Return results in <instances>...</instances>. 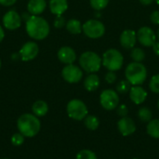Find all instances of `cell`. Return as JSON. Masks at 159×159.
<instances>
[{
  "label": "cell",
  "instance_id": "obj_1",
  "mask_svg": "<svg viewBox=\"0 0 159 159\" xmlns=\"http://www.w3.org/2000/svg\"><path fill=\"white\" fill-rule=\"evenodd\" d=\"M25 22L26 33L31 38L34 40H43L48 37L49 34V24L44 18L32 15Z\"/></svg>",
  "mask_w": 159,
  "mask_h": 159
},
{
  "label": "cell",
  "instance_id": "obj_2",
  "mask_svg": "<svg viewBox=\"0 0 159 159\" xmlns=\"http://www.w3.org/2000/svg\"><path fill=\"white\" fill-rule=\"evenodd\" d=\"M17 127L20 133L24 137L32 138L39 132L41 125L37 116L31 114H24L19 117Z\"/></svg>",
  "mask_w": 159,
  "mask_h": 159
},
{
  "label": "cell",
  "instance_id": "obj_3",
  "mask_svg": "<svg viewBox=\"0 0 159 159\" xmlns=\"http://www.w3.org/2000/svg\"><path fill=\"white\" fill-rule=\"evenodd\" d=\"M126 79L132 86H141L147 78V69L142 62H130L125 70Z\"/></svg>",
  "mask_w": 159,
  "mask_h": 159
},
{
  "label": "cell",
  "instance_id": "obj_4",
  "mask_svg": "<svg viewBox=\"0 0 159 159\" xmlns=\"http://www.w3.org/2000/svg\"><path fill=\"white\" fill-rule=\"evenodd\" d=\"M79 64L85 72L89 74H95L101 69L102 61V58L96 52L86 51L79 57Z\"/></svg>",
  "mask_w": 159,
  "mask_h": 159
},
{
  "label": "cell",
  "instance_id": "obj_5",
  "mask_svg": "<svg viewBox=\"0 0 159 159\" xmlns=\"http://www.w3.org/2000/svg\"><path fill=\"white\" fill-rule=\"evenodd\" d=\"M102 61V65L107 70L116 72L122 68L124 63V57L119 50L116 48H110L103 53Z\"/></svg>",
  "mask_w": 159,
  "mask_h": 159
},
{
  "label": "cell",
  "instance_id": "obj_6",
  "mask_svg": "<svg viewBox=\"0 0 159 159\" xmlns=\"http://www.w3.org/2000/svg\"><path fill=\"white\" fill-rule=\"evenodd\" d=\"M67 114L69 117L74 120H84L89 114V110L85 102L78 99L71 100L66 107Z\"/></svg>",
  "mask_w": 159,
  "mask_h": 159
},
{
  "label": "cell",
  "instance_id": "obj_7",
  "mask_svg": "<svg viewBox=\"0 0 159 159\" xmlns=\"http://www.w3.org/2000/svg\"><path fill=\"white\" fill-rule=\"evenodd\" d=\"M82 31L89 38L98 39L105 34V26L98 20H89L83 24Z\"/></svg>",
  "mask_w": 159,
  "mask_h": 159
},
{
  "label": "cell",
  "instance_id": "obj_8",
  "mask_svg": "<svg viewBox=\"0 0 159 159\" xmlns=\"http://www.w3.org/2000/svg\"><path fill=\"white\" fill-rule=\"evenodd\" d=\"M100 103L104 110H115L119 104V96L114 89H105L100 95Z\"/></svg>",
  "mask_w": 159,
  "mask_h": 159
},
{
  "label": "cell",
  "instance_id": "obj_9",
  "mask_svg": "<svg viewBox=\"0 0 159 159\" xmlns=\"http://www.w3.org/2000/svg\"><path fill=\"white\" fill-rule=\"evenodd\" d=\"M61 75L63 79L70 83V84H75L78 83L82 77H83V71L81 70L80 67L73 64H67L65 67H63L61 71Z\"/></svg>",
  "mask_w": 159,
  "mask_h": 159
},
{
  "label": "cell",
  "instance_id": "obj_10",
  "mask_svg": "<svg viewBox=\"0 0 159 159\" xmlns=\"http://www.w3.org/2000/svg\"><path fill=\"white\" fill-rule=\"evenodd\" d=\"M137 39L141 45L146 48L153 47V45L157 41V34L148 26L141 27L137 32Z\"/></svg>",
  "mask_w": 159,
  "mask_h": 159
},
{
  "label": "cell",
  "instance_id": "obj_11",
  "mask_svg": "<svg viewBox=\"0 0 159 159\" xmlns=\"http://www.w3.org/2000/svg\"><path fill=\"white\" fill-rule=\"evenodd\" d=\"M3 25L7 30H16L21 25V17L17 11L8 10L3 17Z\"/></svg>",
  "mask_w": 159,
  "mask_h": 159
},
{
  "label": "cell",
  "instance_id": "obj_12",
  "mask_svg": "<svg viewBox=\"0 0 159 159\" xmlns=\"http://www.w3.org/2000/svg\"><path fill=\"white\" fill-rule=\"evenodd\" d=\"M39 52V48L35 42H26L21 48L20 49V56L21 58V61H29L34 60Z\"/></svg>",
  "mask_w": 159,
  "mask_h": 159
},
{
  "label": "cell",
  "instance_id": "obj_13",
  "mask_svg": "<svg viewBox=\"0 0 159 159\" xmlns=\"http://www.w3.org/2000/svg\"><path fill=\"white\" fill-rule=\"evenodd\" d=\"M117 129L122 136H129L136 131V124L134 120L130 117L125 116L121 117L117 122Z\"/></svg>",
  "mask_w": 159,
  "mask_h": 159
},
{
  "label": "cell",
  "instance_id": "obj_14",
  "mask_svg": "<svg viewBox=\"0 0 159 159\" xmlns=\"http://www.w3.org/2000/svg\"><path fill=\"white\" fill-rule=\"evenodd\" d=\"M120 44L126 49H131L135 47L137 42V33L131 29L124 30L120 34Z\"/></svg>",
  "mask_w": 159,
  "mask_h": 159
},
{
  "label": "cell",
  "instance_id": "obj_15",
  "mask_svg": "<svg viewBox=\"0 0 159 159\" xmlns=\"http://www.w3.org/2000/svg\"><path fill=\"white\" fill-rule=\"evenodd\" d=\"M58 59L66 65L73 64L76 60V53L70 47H62L58 51Z\"/></svg>",
  "mask_w": 159,
  "mask_h": 159
},
{
  "label": "cell",
  "instance_id": "obj_16",
  "mask_svg": "<svg viewBox=\"0 0 159 159\" xmlns=\"http://www.w3.org/2000/svg\"><path fill=\"white\" fill-rule=\"evenodd\" d=\"M147 91L141 86H132L129 90V98L135 104H142L147 98Z\"/></svg>",
  "mask_w": 159,
  "mask_h": 159
},
{
  "label": "cell",
  "instance_id": "obj_17",
  "mask_svg": "<svg viewBox=\"0 0 159 159\" xmlns=\"http://www.w3.org/2000/svg\"><path fill=\"white\" fill-rule=\"evenodd\" d=\"M47 7L46 0H29L27 5L28 12L32 15L38 16L45 11Z\"/></svg>",
  "mask_w": 159,
  "mask_h": 159
},
{
  "label": "cell",
  "instance_id": "obj_18",
  "mask_svg": "<svg viewBox=\"0 0 159 159\" xmlns=\"http://www.w3.org/2000/svg\"><path fill=\"white\" fill-rule=\"evenodd\" d=\"M68 8L67 0H50L49 1V9L51 13L56 16L62 15Z\"/></svg>",
  "mask_w": 159,
  "mask_h": 159
},
{
  "label": "cell",
  "instance_id": "obj_19",
  "mask_svg": "<svg viewBox=\"0 0 159 159\" xmlns=\"http://www.w3.org/2000/svg\"><path fill=\"white\" fill-rule=\"evenodd\" d=\"M101 84L100 77L96 74L89 75L84 81V87L88 91H95L99 89Z\"/></svg>",
  "mask_w": 159,
  "mask_h": 159
},
{
  "label": "cell",
  "instance_id": "obj_20",
  "mask_svg": "<svg viewBox=\"0 0 159 159\" xmlns=\"http://www.w3.org/2000/svg\"><path fill=\"white\" fill-rule=\"evenodd\" d=\"M32 110L35 116L41 117V116H44L47 115V113L48 111V106L47 102L44 101H36L33 104Z\"/></svg>",
  "mask_w": 159,
  "mask_h": 159
},
{
  "label": "cell",
  "instance_id": "obj_21",
  "mask_svg": "<svg viewBox=\"0 0 159 159\" xmlns=\"http://www.w3.org/2000/svg\"><path fill=\"white\" fill-rule=\"evenodd\" d=\"M82 24L80 22V20H76V19H71L66 22V29L69 33L73 34H80L82 31Z\"/></svg>",
  "mask_w": 159,
  "mask_h": 159
},
{
  "label": "cell",
  "instance_id": "obj_22",
  "mask_svg": "<svg viewBox=\"0 0 159 159\" xmlns=\"http://www.w3.org/2000/svg\"><path fill=\"white\" fill-rule=\"evenodd\" d=\"M146 130L150 137L154 139H159V119H152L149 121Z\"/></svg>",
  "mask_w": 159,
  "mask_h": 159
},
{
  "label": "cell",
  "instance_id": "obj_23",
  "mask_svg": "<svg viewBox=\"0 0 159 159\" xmlns=\"http://www.w3.org/2000/svg\"><path fill=\"white\" fill-rule=\"evenodd\" d=\"M84 124L86 128L89 130H96L100 126V120L97 116L92 115H88L84 119Z\"/></svg>",
  "mask_w": 159,
  "mask_h": 159
},
{
  "label": "cell",
  "instance_id": "obj_24",
  "mask_svg": "<svg viewBox=\"0 0 159 159\" xmlns=\"http://www.w3.org/2000/svg\"><path fill=\"white\" fill-rule=\"evenodd\" d=\"M138 117L140 120L143 123H148L149 121L152 120L153 117V113L148 107H141L138 111Z\"/></svg>",
  "mask_w": 159,
  "mask_h": 159
},
{
  "label": "cell",
  "instance_id": "obj_25",
  "mask_svg": "<svg viewBox=\"0 0 159 159\" xmlns=\"http://www.w3.org/2000/svg\"><path fill=\"white\" fill-rule=\"evenodd\" d=\"M130 56H131L133 61L143 62L145 58V53H144V50L141 48H133L131 50Z\"/></svg>",
  "mask_w": 159,
  "mask_h": 159
},
{
  "label": "cell",
  "instance_id": "obj_26",
  "mask_svg": "<svg viewBox=\"0 0 159 159\" xmlns=\"http://www.w3.org/2000/svg\"><path fill=\"white\" fill-rule=\"evenodd\" d=\"M89 3L93 9L101 11L108 6L109 0H89Z\"/></svg>",
  "mask_w": 159,
  "mask_h": 159
},
{
  "label": "cell",
  "instance_id": "obj_27",
  "mask_svg": "<svg viewBox=\"0 0 159 159\" xmlns=\"http://www.w3.org/2000/svg\"><path fill=\"white\" fill-rule=\"evenodd\" d=\"M130 83L126 79V80H121L117 85H116V91L120 94H126L129 92L130 90Z\"/></svg>",
  "mask_w": 159,
  "mask_h": 159
},
{
  "label": "cell",
  "instance_id": "obj_28",
  "mask_svg": "<svg viewBox=\"0 0 159 159\" xmlns=\"http://www.w3.org/2000/svg\"><path fill=\"white\" fill-rule=\"evenodd\" d=\"M76 159H98L97 156L94 152H92L91 150H88V149H84L81 150L80 152L77 153L76 155Z\"/></svg>",
  "mask_w": 159,
  "mask_h": 159
},
{
  "label": "cell",
  "instance_id": "obj_29",
  "mask_svg": "<svg viewBox=\"0 0 159 159\" xmlns=\"http://www.w3.org/2000/svg\"><path fill=\"white\" fill-rule=\"evenodd\" d=\"M149 88L152 90V92L159 94V74L155 75L151 78L150 83H149Z\"/></svg>",
  "mask_w": 159,
  "mask_h": 159
},
{
  "label": "cell",
  "instance_id": "obj_30",
  "mask_svg": "<svg viewBox=\"0 0 159 159\" xmlns=\"http://www.w3.org/2000/svg\"><path fill=\"white\" fill-rule=\"evenodd\" d=\"M24 142V136L21 133H15L11 137V143L15 146H20Z\"/></svg>",
  "mask_w": 159,
  "mask_h": 159
},
{
  "label": "cell",
  "instance_id": "obj_31",
  "mask_svg": "<svg viewBox=\"0 0 159 159\" xmlns=\"http://www.w3.org/2000/svg\"><path fill=\"white\" fill-rule=\"evenodd\" d=\"M117 115L120 117H125L128 116L129 115V108L126 104H120L117 106Z\"/></svg>",
  "mask_w": 159,
  "mask_h": 159
},
{
  "label": "cell",
  "instance_id": "obj_32",
  "mask_svg": "<svg viewBox=\"0 0 159 159\" xmlns=\"http://www.w3.org/2000/svg\"><path fill=\"white\" fill-rule=\"evenodd\" d=\"M64 25H66V21H65V19L61 15V16H57L55 20H54V26L56 28H61L63 27Z\"/></svg>",
  "mask_w": 159,
  "mask_h": 159
},
{
  "label": "cell",
  "instance_id": "obj_33",
  "mask_svg": "<svg viewBox=\"0 0 159 159\" xmlns=\"http://www.w3.org/2000/svg\"><path fill=\"white\" fill-rule=\"evenodd\" d=\"M105 81L109 84H113L116 81V75L115 74V72L109 71L106 75H105Z\"/></svg>",
  "mask_w": 159,
  "mask_h": 159
},
{
  "label": "cell",
  "instance_id": "obj_34",
  "mask_svg": "<svg viewBox=\"0 0 159 159\" xmlns=\"http://www.w3.org/2000/svg\"><path fill=\"white\" fill-rule=\"evenodd\" d=\"M150 20L154 24H158L159 25V10H155L151 13Z\"/></svg>",
  "mask_w": 159,
  "mask_h": 159
},
{
  "label": "cell",
  "instance_id": "obj_35",
  "mask_svg": "<svg viewBox=\"0 0 159 159\" xmlns=\"http://www.w3.org/2000/svg\"><path fill=\"white\" fill-rule=\"evenodd\" d=\"M17 2V0H0V4L5 7H10L14 5Z\"/></svg>",
  "mask_w": 159,
  "mask_h": 159
},
{
  "label": "cell",
  "instance_id": "obj_36",
  "mask_svg": "<svg viewBox=\"0 0 159 159\" xmlns=\"http://www.w3.org/2000/svg\"><path fill=\"white\" fill-rule=\"evenodd\" d=\"M153 50H154V52L156 53V55H157L159 56V41L157 40L154 45H153Z\"/></svg>",
  "mask_w": 159,
  "mask_h": 159
},
{
  "label": "cell",
  "instance_id": "obj_37",
  "mask_svg": "<svg viewBox=\"0 0 159 159\" xmlns=\"http://www.w3.org/2000/svg\"><path fill=\"white\" fill-rule=\"evenodd\" d=\"M155 0H140V3L143 6H149L151 5Z\"/></svg>",
  "mask_w": 159,
  "mask_h": 159
},
{
  "label": "cell",
  "instance_id": "obj_38",
  "mask_svg": "<svg viewBox=\"0 0 159 159\" xmlns=\"http://www.w3.org/2000/svg\"><path fill=\"white\" fill-rule=\"evenodd\" d=\"M4 37H5V32H4V30H3V28L0 26V43L3 41V39H4Z\"/></svg>",
  "mask_w": 159,
  "mask_h": 159
},
{
  "label": "cell",
  "instance_id": "obj_39",
  "mask_svg": "<svg viewBox=\"0 0 159 159\" xmlns=\"http://www.w3.org/2000/svg\"><path fill=\"white\" fill-rule=\"evenodd\" d=\"M31 16H32V15H30V13H29V12H28V13H27V12H24V13L22 14V18L25 20V21H26V20H28L30 19V17H31Z\"/></svg>",
  "mask_w": 159,
  "mask_h": 159
},
{
  "label": "cell",
  "instance_id": "obj_40",
  "mask_svg": "<svg viewBox=\"0 0 159 159\" xmlns=\"http://www.w3.org/2000/svg\"><path fill=\"white\" fill-rule=\"evenodd\" d=\"M157 40L159 41V28L158 30H157Z\"/></svg>",
  "mask_w": 159,
  "mask_h": 159
},
{
  "label": "cell",
  "instance_id": "obj_41",
  "mask_svg": "<svg viewBox=\"0 0 159 159\" xmlns=\"http://www.w3.org/2000/svg\"><path fill=\"white\" fill-rule=\"evenodd\" d=\"M155 1L157 2V5H159V0H155Z\"/></svg>",
  "mask_w": 159,
  "mask_h": 159
},
{
  "label": "cell",
  "instance_id": "obj_42",
  "mask_svg": "<svg viewBox=\"0 0 159 159\" xmlns=\"http://www.w3.org/2000/svg\"><path fill=\"white\" fill-rule=\"evenodd\" d=\"M157 107H158V109H159V100H158V102H157Z\"/></svg>",
  "mask_w": 159,
  "mask_h": 159
},
{
  "label": "cell",
  "instance_id": "obj_43",
  "mask_svg": "<svg viewBox=\"0 0 159 159\" xmlns=\"http://www.w3.org/2000/svg\"><path fill=\"white\" fill-rule=\"evenodd\" d=\"M0 69H1V60H0Z\"/></svg>",
  "mask_w": 159,
  "mask_h": 159
},
{
  "label": "cell",
  "instance_id": "obj_44",
  "mask_svg": "<svg viewBox=\"0 0 159 159\" xmlns=\"http://www.w3.org/2000/svg\"><path fill=\"white\" fill-rule=\"evenodd\" d=\"M3 159H8V158H3Z\"/></svg>",
  "mask_w": 159,
  "mask_h": 159
},
{
  "label": "cell",
  "instance_id": "obj_45",
  "mask_svg": "<svg viewBox=\"0 0 159 159\" xmlns=\"http://www.w3.org/2000/svg\"><path fill=\"white\" fill-rule=\"evenodd\" d=\"M134 159H139V158H134Z\"/></svg>",
  "mask_w": 159,
  "mask_h": 159
}]
</instances>
